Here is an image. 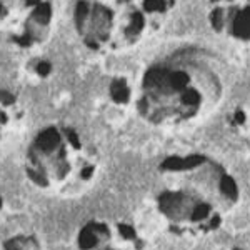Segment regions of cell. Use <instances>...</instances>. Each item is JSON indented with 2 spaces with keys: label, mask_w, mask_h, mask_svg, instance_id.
<instances>
[{
  "label": "cell",
  "mask_w": 250,
  "mask_h": 250,
  "mask_svg": "<svg viewBox=\"0 0 250 250\" xmlns=\"http://www.w3.org/2000/svg\"><path fill=\"white\" fill-rule=\"evenodd\" d=\"M210 212V207L207 204H197L192 210V220H204Z\"/></svg>",
  "instance_id": "9c48e42d"
},
{
  "label": "cell",
  "mask_w": 250,
  "mask_h": 250,
  "mask_svg": "<svg viewBox=\"0 0 250 250\" xmlns=\"http://www.w3.org/2000/svg\"><path fill=\"white\" fill-rule=\"evenodd\" d=\"M80 247L83 250L92 249L97 244V235H95V229L94 225H88L87 229H83L82 233H80V240H79Z\"/></svg>",
  "instance_id": "52a82bcc"
},
{
  "label": "cell",
  "mask_w": 250,
  "mask_h": 250,
  "mask_svg": "<svg viewBox=\"0 0 250 250\" xmlns=\"http://www.w3.org/2000/svg\"><path fill=\"white\" fill-rule=\"evenodd\" d=\"M233 34L240 39H250V9L235 17V20H233Z\"/></svg>",
  "instance_id": "277c9868"
},
{
  "label": "cell",
  "mask_w": 250,
  "mask_h": 250,
  "mask_svg": "<svg viewBox=\"0 0 250 250\" xmlns=\"http://www.w3.org/2000/svg\"><path fill=\"white\" fill-rule=\"evenodd\" d=\"M119 230H120V233L125 237V239H134V229H130L128 225H120L119 227Z\"/></svg>",
  "instance_id": "30bf717a"
},
{
  "label": "cell",
  "mask_w": 250,
  "mask_h": 250,
  "mask_svg": "<svg viewBox=\"0 0 250 250\" xmlns=\"http://www.w3.org/2000/svg\"><path fill=\"white\" fill-rule=\"evenodd\" d=\"M0 205H2V200H0Z\"/></svg>",
  "instance_id": "7c38bea8"
},
{
  "label": "cell",
  "mask_w": 250,
  "mask_h": 250,
  "mask_svg": "<svg viewBox=\"0 0 250 250\" xmlns=\"http://www.w3.org/2000/svg\"><path fill=\"white\" fill-rule=\"evenodd\" d=\"M188 205H190V202L185 199V195H182V193L167 192L160 197V208H162L168 217L179 219V217H182V213H185V212L192 213Z\"/></svg>",
  "instance_id": "3957f363"
},
{
  "label": "cell",
  "mask_w": 250,
  "mask_h": 250,
  "mask_svg": "<svg viewBox=\"0 0 250 250\" xmlns=\"http://www.w3.org/2000/svg\"><path fill=\"white\" fill-rule=\"evenodd\" d=\"M110 94L112 97L120 104H125L128 99H130V88L125 83V80H115L110 85Z\"/></svg>",
  "instance_id": "8992f818"
},
{
  "label": "cell",
  "mask_w": 250,
  "mask_h": 250,
  "mask_svg": "<svg viewBox=\"0 0 250 250\" xmlns=\"http://www.w3.org/2000/svg\"><path fill=\"white\" fill-rule=\"evenodd\" d=\"M52 19L50 0H0V34L19 47L43 42Z\"/></svg>",
  "instance_id": "7a4b0ae2"
},
{
  "label": "cell",
  "mask_w": 250,
  "mask_h": 250,
  "mask_svg": "<svg viewBox=\"0 0 250 250\" xmlns=\"http://www.w3.org/2000/svg\"><path fill=\"white\" fill-rule=\"evenodd\" d=\"M135 0H77L75 22L83 42L94 50H114L135 42L147 27Z\"/></svg>",
  "instance_id": "6da1fadb"
},
{
  "label": "cell",
  "mask_w": 250,
  "mask_h": 250,
  "mask_svg": "<svg viewBox=\"0 0 250 250\" xmlns=\"http://www.w3.org/2000/svg\"><path fill=\"white\" fill-rule=\"evenodd\" d=\"M220 187H222V192L229 197L230 200H235L237 199V185L235 182L230 179L229 175H224L220 180Z\"/></svg>",
  "instance_id": "ba28073f"
},
{
  "label": "cell",
  "mask_w": 250,
  "mask_h": 250,
  "mask_svg": "<svg viewBox=\"0 0 250 250\" xmlns=\"http://www.w3.org/2000/svg\"><path fill=\"white\" fill-rule=\"evenodd\" d=\"M202 157H188V159H168L164 164V168H170V170H184V168H192L195 165L202 164Z\"/></svg>",
  "instance_id": "5b68a950"
},
{
  "label": "cell",
  "mask_w": 250,
  "mask_h": 250,
  "mask_svg": "<svg viewBox=\"0 0 250 250\" xmlns=\"http://www.w3.org/2000/svg\"><path fill=\"white\" fill-rule=\"evenodd\" d=\"M5 249L7 250H20V245L17 240H10V242H7Z\"/></svg>",
  "instance_id": "8fae6325"
}]
</instances>
